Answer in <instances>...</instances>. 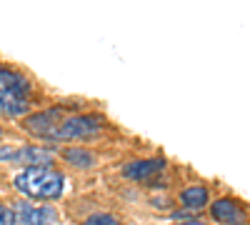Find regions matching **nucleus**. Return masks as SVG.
I'll use <instances>...</instances> for the list:
<instances>
[{"instance_id":"f03ea898","label":"nucleus","mask_w":250,"mask_h":225,"mask_svg":"<svg viewBox=\"0 0 250 225\" xmlns=\"http://www.w3.org/2000/svg\"><path fill=\"white\" fill-rule=\"evenodd\" d=\"M100 130V120L95 115H70L65 120H60L55 140H83L93 138Z\"/></svg>"},{"instance_id":"2eb2a0df","label":"nucleus","mask_w":250,"mask_h":225,"mask_svg":"<svg viewBox=\"0 0 250 225\" xmlns=\"http://www.w3.org/2000/svg\"><path fill=\"white\" fill-rule=\"evenodd\" d=\"M180 225H205L203 220H188V223H180Z\"/></svg>"},{"instance_id":"9b49d317","label":"nucleus","mask_w":250,"mask_h":225,"mask_svg":"<svg viewBox=\"0 0 250 225\" xmlns=\"http://www.w3.org/2000/svg\"><path fill=\"white\" fill-rule=\"evenodd\" d=\"M180 200L185 203L188 208H203L205 203H208V190H205L203 185H195V188H188V190H183Z\"/></svg>"},{"instance_id":"20e7f679","label":"nucleus","mask_w":250,"mask_h":225,"mask_svg":"<svg viewBox=\"0 0 250 225\" xmlns=\"http://www.w3.org/2000/svg\"><path fill=\"white\" fill-rule=\"evenodd\" d=\"M210 210H213V218L220 220V223H225V225H243V223H245V213H243V208L238 205L235 200H230V198H220V200H215Z\"/></svg>"},{"instance_id":"4468645a","label":"nucleus","mask_w":250,"mask_h":225,"mask_svg":"<svg viewBox=\"0 0 250 225\" xmlns=\"http://www.w3.org/2000/svg\"><path fill=\"white\" fill-rule=\"evenodd\" d=\"M13 158H15V150L13 148H5V145L0 148V160H13Z\"/></svg>"},{"instance_id":"0eeeda50","label":"nucleus","mask_w":250,"mask_h":225,"mask_svg":"<svg viewBox=\"0 0 250 225\" xmlns=\"http://www.w3.org/2000/svg\"><path fill=\"white\" fill-rule=\"evenodd\" d=\"M0 113H5V115H23V113H28V100L0 85Z\"/></svg>"},{"instance_id":"423d86ee","label":"nucleus","mask_w":250,"mask_h":225,"mask_svg":"<svg viewBox=\"0 0 250 225\" xmlns=\"http://www.w3.org/2000/svg\"><path fill=\"white\" fill-rule=\"evenodd\" d=\"M15 163H23L28 168H35V165H43V168H50L53 165V158L50 153L40 150V148H23V150H15Z\"/></svg>"},{"instance_id":"9d476101","label":"nucleus","mask_w":250,"mask_h":225,"mask_svg":"<svg viewBox=\"0 0 250 225\" xmlns=\"http://www.w3.org/2000/svg\"><path fill=\"white\" fill-rule=\"evenodd\" d=\"M62 158L75 168H93L95 165V155L90 150H83V148H68L65 153H62Z\"/></svg>"},{"instance_id":"1a4fd4ad","label":"nucleus","mask_w":250,"mask_h":225,"mask_svg":"<svg viewBox=\"0 0 250 225\" xmlns=\"http://www.w3.org/2000/svg\"><path fill=\"white\" fill-rule=\"evenodd\" d=\"M20 223L25 225H48L55 220V213L53 208H28V205H20V213H18Z\"/></svg>"},{"instance_id":"f257e3e1","label":"nucleus","mask_w":250,"mask_h":225,"mask_svg":"<svg viewBox=\"0 0 250 225\" xmlns=\"http://www.w3.org/2000/svg\"><path fill=\"white\" fill-rule=\"evenodd\" d=\"M15 188L38 200H53V198H60L62 193V175L43 165L25 168L15 178Z\"/></svg>"},{"instance_id":"6e6552de","label":"nucleus","mask_w":250,"mask_h":225,"mask_svg":"<svg viewBox=\"0 0 250 225\" xmlns=\"http://www.w3.org/2000/svg\"><path fill=\"white\" fill-rule=\"evenodd\" d=\"M0 85L8 88L10 93H15V95H20V98L28 100L30 85H28V80L20 75V73H13V70H8V68H0Z\"/></svg>"},{"instance_id":"f8f14e48","label":"nucleus","mask_w":250,"mask_h":225,"mask_svg":"<svg viewBox=\"0 0 250 225\" xmlns=\"http://www.w3.org/2000/svg\"><path fill=\"white\" fill-rule=\"evenodd\" d=\"M85 225H120L113 215H105V213H100V215H93L85 220Z\"/></svg>"},{"instance_id":"dca6fc26","label":"nucleus","mask_w":250,"mask_h":225,"mask_svg":"<svg viewBox=\"0 0 250 225\" xmlns=\"http://www.w3.org/2000/svg\"><path fill=\"white\" fill-rule=\"evenodd\" d=\"M0 135H3V128H0Z\"/></svg>"},{"instance_id":"39448f33","label":"nucleus","mask_w":250,"mask_h":225,"mask_svg":"<svg viewBox=\"0 0 250 225\" xmlns=\"http://www.w3.org/2000/svg\"><path fill=\"white\" fill-rule=\"evenodd\" d=\"M165 168V163L153 158V160H135V163H128L123 168V175L130 178V180H150L155 175H160V170Z\"/></svg>"},{"instance_id":"ddd939ff","label":"nucleus","mask_w":250,"mask_h":225,"mask_svg":"<svg viewBox=\"0 0 250 225\" xmlns=\"http://www.w3.org/2000/svg\"><path fill=\"white\" fill-rule=\"evenodd\" d=\"M15 223V213L5 205H0V225H13Z\"/></svg>"},{"instance_id":"7ed1b4c3","label":"nucleus","mask_w":250,"mask_h":225,"mask_svg":"<svg viewBox=\"0 0 250 225\" xmlns=\"http://www.w3.org/2000/svg\"><path fill=\"white\" fill-rule=\"evenodd\" d=\"M28 130H33L38 138H55L58 125H60V110H48V113H40L28 118Z\"/></svg>"}]
</instances>
